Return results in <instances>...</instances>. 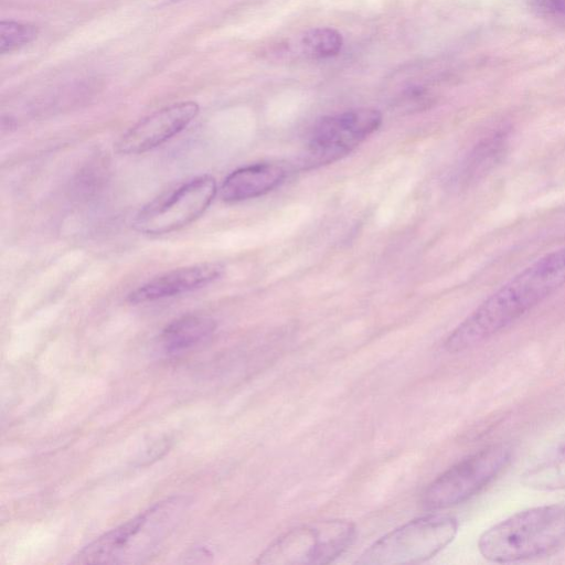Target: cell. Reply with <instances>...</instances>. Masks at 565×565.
Here are the masks:
<instances>
[{
    "instance_id": "52a82bcc",
    "label": "cell",
    "mask_w": 565,
    "mask_h": 565,
    "mask_svg": "<svg viewBox=\"0 0 565 565\" xmlns=\"http://www.w3.org/2000/svg\"><path fill=\"white\" fill-rule=\"evenodd\" d=\"M217 193L210 174L195 177L145 205L134 217L132 227L146 235L178 231L199 218Z\"/></svg>"
},
{
    "instance_id": "ba28073f",
    "label": "cell",
    "mask_w": 565,
    "mask_h": 565,
    "mask_svg": "<svg viewBox=\"0 0 565 565\" xmlns=\"http://www.w3.org/2000/svg\"><path fill=\"white\" fill-rule=\"evenodd\" d=\"M382 124L374 108H356L321 118L313 127L300 164L315 169L338 161L373 135Z\"/></svg>"
},
{
    "instance_id": "3957f363",
    "label": "cell",
    "mask_w": 565,
    "mask_h": 565,
    "mask_svg": "<svg viewBox=\"0 0 565 565\" xmlns=\"http://www.w3.org/2000/svg\"><path fill=\"white\" fill-rule=\"evenodd\" d=\"M188 510L184 497L154 503L84 546L73 564H135L153 555Z\"/></svg>"
},
{
    "instance_id": "9a60e30c",
    "label": "cell",
    "mask_w": 565,
    "mask_h": 565,
    "mask_svg": "<svg viewBox=\"0 0 565 565\" xmlns=\"http://www.w3.org/2000/svg\"><path fill=\"white\" fill-rule=\"evenodd\" d=\"M508 149L505 132H495L480 141L470 152L463 168L466 182H476L490 173Z\"/></svg>"
},
{
    "instance_id": "9c48e42d",
    "label": "cell",
    "mask_w": 565,
    "mask_h": 565,
    "mask_svg": "<svg viewBox=\"0 0 565 565\" xmlns=\"http://www.w3.org/2000/svg\"><path fill=\"white\" fill-rule=\"evenodd\" d=\"M199 111L200 107L193 100L160 108L124 132L116 142V149L124 154L149 151L185 129Z\"/></svg>"
},
{
    "instance_id": "2e32d148",
    "label": "cell",
    "mask_w": 565,
    "mask_h": 565,
    "mask_svg": "<svg viewBox=\"0 0 565 565\" xmlns=\"http://www.w3.org/2000/svg\"><path fill=\"white\" fill-rule=\"evenodd\" d=\"M39 35L36 25L14 20L0 22V53L8 54L33 42Z\"/></svg>"
},
{
    "instance_id": "277c9868",
    "label": "cell",
    "mask_w": 565,
    "mask_h": 565,
    "mask_svg": "<svg viewBox=\"0 0 565 565\" xmlns=\"http://www.w3.org/2000/svg\"><path fill=\"white\" fill-rule=\"evenodd\" d=\"M457 520L427 514L411 520L372 543L355 561L362 565H404L427 561L456 537Z\"/></svg>"
},
{
    "instance_id": "4fadbf2b",
    "label": "cell",
    "mask_w": 565,
    "mask_h": 565,
    "mask_svg": "<svg viewBox=\"0 0 565 565\" xmlns=\"http://www.w3.org/2000/svg\"><path fill=\"white\" fill-rule=\"evenodd\" d=\"M279 56L300 60H326L337 56L343 46V38L332 28L320 26L306 30L295 38L277 44Z\"/></svg>"
},
{
    "instance_id": "7a4b0ae2",
    "label": "cell",
    "mask_w": 565,
    "mask_h": 565,
    "mask_svg": "<svg viewBox=\"0 0 565 565\" xmlns=\"http://www.w3.org/2000/svg\"><path fill=\"white\" fill-rule=\"evenodd\" d=\"M565 548V504L533 507L490 526L478 540L480 554L493 563L550 557Z\"/></svg>"
},
{
    "instance_id": "6da1fadb",
    "label": "cell",
    "mask_w": 565,
    "mask_h": 565,
    "mask_svg": "<svg viewBox=\"0 0 565 565\" xmlns=\"http://www.w3.org/2000/svg\"><path fill=\"white\" fill-rule=\"evenodd\" d=\"M565 286V246L536 259L484 299L447 337L450 353L469 350L500 333Z\"/></svg>"
},
{
    "instance_id": "8fae6325",
    "label": "cell",
    "mask_w": 565,
    "mask_h": 565,
    "mask_svg": "<svg viewBox=\"0 0 565 565\" xmlns=\"http://www.w3.org/2000/svg\"><path fill=\"white\" fill-rule=\"evenodd\" d=\"M286 169L271 162L245 166L231 172L221 185L225 202H241L262 196L277 188L286 178Z\"/></svg>"
},
{
    "instance_id": "7c38bea8",
    "label": "cell",
    "mask_w": 565,
    "mask_h": 565,
    "mask_svg": "<svg viewBox=\"0 0 565 565\" xmlns=\"http://www.w3.org/2000/svg\"><path fill=\"white\" fill-rule=\"evenodd\" d=\"M215 328V321L209 316L185 315L173 320L162 330L160 344L169 355L181 354L206 342Z\"/></svg>"
},
{
    "instance_id": "5bb4252c",
    "label": "cell",
    "mask_w": 565,
    "mask_h": 565,
    "mask_svg": "<svg viewBox=\"0 0 565 565\" xmlns=\"http://www.w3.org/2000/svg\"><path fill=\"white\" fill-rule=\"evenodd\" d=\"M521 483L532 490H565V435L524 470Z\"/></svg>"
},
{
    "instance_id": "ac0fdd59",
    "label": "cell",
    "mask_w": 565,
    "mask_h": 565,
    "mask_svg": "<svg viewBox=\"0 0 565 565\" xmlns=\"http://www.w3.org/2000/svg\"><path fill=\"white\" fill-rule=\"evenodd\" d=\"M171 1H182V0H171Z\"/></svg>"
},
{
    "instance_id": "8992f818",
    "label": "cell",
    "mask_w": 565,
    "mask_h": 565,
    "mask_svg": "<svg viewBox=\"0 0 565 565\" xmlns=\"http://www.w3.org/2000/svg\"><path fill=\"white\" fill-rule=\"evenodd\" d=\"M512 448L509 444L489 445L452 465L423 493V505L441 510L460 504L492 482L510 463Z\"/></svg>"
},
{
    "instance_id": "5b68a950",
    "label": "cell",
    "mask_w": 565,
    "mask_h": 565,
    "mask_svg": "<svg viewBox=\"0 0 565 565\" xmlns=\"http://www.w3.org/2000/svg\"><path fill=\"white\" fill-rule=\"evenodd\" d=\"M355 536L348 520H323L289 530L271 542L258 556L262 565L328 564L343 554Z\"/></svg>"
},
{
    "instance_id": "e0dca14e",
    "label": "cell",
    "mask_w": 565,
    "mask_h": 565,
    "mask_svg": "<svg viewBox=\"0 0 565 565\" xmlns=\"http://www.w3.org/2000/svg\"><path fill=\"white\" fill-rule=\"evenodd\" d=\"M531 6L541 15L565 18V0H531Z\"/></svg>"
},
{
    "instance_id": "30bf717a",
    "label": "cell",
    "mask_w": 565,
    "mask_h": 565,
    "mask_svg": "<svg viewBox=\"0 0 565 565\" xmlns=\"http://www.w3.org/2000/svg\"><path fill=\"white\" fill-rule=\"evenodd\" d=\"M223 271L224 267L220 263L175 268L140 285L127 296V300L138 305L193 291L214 282Z\"/></svg>"
}]
</instances>
